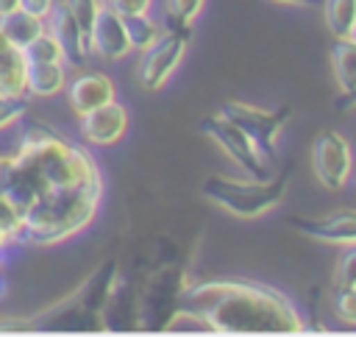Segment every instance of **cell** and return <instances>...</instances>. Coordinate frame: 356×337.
Listing matches in <instances>:
<instances>
[{
	"instance_id": "cell-1",
	"label": "cell",
	"mask_w": 356,
	"mask_h": 337,
	"mask_svg": "<svg viewBox=\"0 0 356 337\" xmlns=\"http://www.w3.org/2000/svg\"><path fill=\"white\" fill-rule=\"evenodd\" d=\"M103 192V170L89 148L44 123L22 125L3 195L22 214L28 245L78 237L100 214Z\"/></svg>"
},
{
	"instance_id": "cell-2",
	"label": "cell",
	"mask_w": 356,
	"mask_h": 337,
	"mask_svg": "<svg viewBox=\"0 0 356 337\" xmlns=\"http://www.w3.org/2000/svg\"><path fill=\"white\" fill-rule=\"evenodd\" d=\"M178 318L217 334H298L306 329L289 295L250 279L189 281Z\"/></svg>"
},
{
	"instance_id": "cell-3",
	"label": "cell",
	"mask_w": 356,
	"mask_h": 337,
	"mask_svg": "<svg viewBox=\"0 0 356 337\" xmlns=\"http://www.w3.org/2000/svg\"><path fill=\"white\" fill-rule=\"evenodd\" d=\"M289 173L281 170L270 178H231V175H209L200 184V195L214 203L217 209L239 217L253 220L273 212L286 195Z\"/></svg>"
},
{
	"instance_id": "cell-4",
	"label": "cell",
	"mask_w": 356,
	"mask_h": 337,
	"mask_svg": "<svg viewBox=\"0 0 356 337\" xmlns=\"http://www.w3.org/2000/svg\"><path fill=\"white\" fill-rule=\"evenodd\" d=\"M186 267L178 262L159 265L153 276L142 284V292L136 298V318L145 329H167L175 323L181 312V298L186 290Z\"/></svg>"
},
{
	"instance_id": "cell-5",
	"label": "cell",
	"mask_w": 356,
	"mask_h": 337,
	"mask_svg": "<svg viewBox=\"0 0 356 337\" xmlns=\"http://www.w3.org/2000/svg\"><path fill=\"white\" fill-rule=\"evenodd\" d=\"M189 42H192V28H170V31H161V36L153 45L139 50L136 81L142 84V89H147V92L164 89L167 81L181 67V61L189 50Z\"/></svg>"
},
{
	"instance_id": "cell-6",
	"label": "cell",
	"mask_w": 356,
	"mask_h": 337,
	"mask_svg": "<svg viewBox=\"0 0 356 337\" xmlns=\"http://www.w3.org/2000/svg\"><path fill=\"white\" fill-rule=\"evenodd\" d=\"M220 114H225L231 123H236L250 139L253 145L259 148V153L264 156V162L273 167L278 162V136L289 120V106H281V109H261V106H253V103H245V100H225Z\"/></svg>"
},
{
	"instance_id": "cell-7",
	"label": "cell",
	"mask_w": 356,
	"mask_h": 337,
	"mask_svg": "<svg viewBox=\"0 0 356 337\" xmlns=\"http://www.w3.org/2000/svg\"><path fill=\"white\" fill-rule=\"evenodd\" d=\"M200 134H206L239 170H245L248 178H270V164L264 162V156L259 153V148L253 145V139L236 125L231 123L225 114H206L200 120Z\"/></svg>"
},
{
	"instance_id": "cell-8",
	"label": "cell",
	"mask_w": 356,
	"mask_h": 337,
	"mask_svg": "<svg viewBox=\"0 0 356 337\" xmlns=\"http://www.w3.org/2000/svg\"><path fill=\"white\" fill-rule=\"evenodd\" d=\"M312 170L325 189L339 192L348 184L350 170H353V156H350L348 139L331 128L320 131L312 142Z\"/></svg>"
},
{
	"instance_id": "cell-9",
	"label": "cell",
	"mask_w": 356,
	"mask_h": 337,
	"mask_svg": "<svg viewBox=\"0 0 356 337\" xmlns=\"http://www.w3.org/2000/svg\"><path fill=\"white\" fill-rule=\"evenodd\" d=\"M128 125H131V114L122 103H117V97L92 109V111H86V114H81V136L92 148L117 145L125 136Z\"/></svg>"
},
{
	"instance_id": "cell-10",
	"label": "cell",
	"mask_w": 356,
	"mask_h": 337,
	"mask_svg": "<svg viewBox=\"0 0 356 337\" xmlns=\"http://www.w3.org/2000/svg\"><path fill=\"white\" fill-rule=\"evenodd\" d=\"M289 228L328 245L356 242V209H337L320 217H289Z\"/></svg>"
},
{
	"instance_id": "cell-11",
	"label": "cell",
	"mask_w": 356,
	"mask_h": 337,
	"mask_svg": "<svg viewBox=\"0 0 356 337\" xmlns=\"http://www.w3.org/2000/svg\"><path fill=\"white\" fill-rule=\"evenodd\" d=\"M47 31L58 39V45L64 50V64L70 70H83L92 56V39L81 31V25L75 22V17L70 14V8L64 3H56V8L50 11Z\"/></svg>"
},
{
	"instance_id": "cell-12",
	"label": "cell",
	"mask_w": 356,
	"mask_h": 337,
	"mask_svg": "<svg viewBox=\"0 0 356 337\" xmlns=\"http://www.w3.org/2000/svg\"><path fill=\"white\" fill-rule=\"evenodd\" d=\"M92 53L103 61H122L134 53L131 42H128V31H125V19L111 11L108 6L100 8L95 25H92Z\"/></svg>"
},
{
	"instance_id": "cell-13",
	"label": "cell",
	"mask_w": 356,
	"mask_h": 337,
	"mask_svg": "<svg viewBox=\"0 0 356 337\" xmlns=\"http://www.w3.org/2000/svg\"><path fill=\"white\" fill-rule=\"evenodd\" d=\"M117 97V86L114 81L106 75V72H97V70H78L70 81H67V100H70V109L81 117L108 100Z\"/></svg>"
},
{
	"instance_id": "cell-14",
	"label": "cell",
	"mask_w": 356,
	"mask_h": 337,
	"mask_svg": "<svg viewBox=\"0 0 356 337\" xmlns=\"http://www.w3.org/2000/svg\"><path fill=\"white\" fill-rule=\"evenodd\" d=\"M67 64L64 61H33L25 72V95L53 97L67 89Z\"/></svg>"
},
{
	"instance_id": "cell-15",
	"label": "cell",
	"mask_w": 356,
	"mask_h": 337,
	"mask_svg": "<svg viewBox=\"0 0 356 337\" xmlns=\"http://www.w3.org/2000/svg\"><path fill=\"white\" fill-rule=\"evenodd\" d=\"M114 287H117V262H106V265L97 267V273L89 279V284L83 290V298H81L83 309L97 315V318H103V312H106V306L111 301Z\"/></svg>"
},
{
	"instance_id": "cell-16",
	"label": "cell",
	"mask_w": 356,
	"mask_h": 337,
	"mask_svg": "<svg viewBox=\"0 0 356 337\" xmlns=\"http://www.w3.org/2000/svg\"><path fill=\"white\" fill-rule=\"evenodd\" d=\"M328 56H331V70L339 84V92H350L356 86V39L353 36L331 39Z\"/></svg>"
},
{
	"instance_id": "cell-17",
	"label": "cell",
	"mask_w": 356,
	"mask_h": 337,
	"mask_svg": "<svg viewBox=\"0 0 356 337\" xmlns=\"http://www.w3.org/2000/svg\"><path fill=\"white\" fill-rule=\"evenodd\" d=\"M25 72H28V58L22 47L8 45L0 50V92L3 95H25Z\"/></svg>"
},
{
	"instance_id": "cell-18",
	"label": "cell",
	"mask_w": 356,
	"mask_h": 337,
	"mask_svg": "<svg viewBox=\"0 0 356 337\" xmlns=\"http://www.w3.org/2000/svg\"><path fill=\"white\" fill-rule=\"evenodd\" d=\"M0 22H3L11 45H17V47H28L39 33L47 31V19H42V17H36V14L25 11V8H17L11 14H3Z\"/></svg>"
},
{
	"instance_id": "cell-19",
	"label": "cell",
	"mask_w": 356,
	"mask_h": 337,
	"mask_svg": "<svg viewBox=\"0 0 356 337\" xmlns=\"http://www.w3.org/2000/svg\"><path fill=\"white\" fill-rule=\"evenodd\" d=\"M323 19L334 39L350 36L356 25V0H323Z\"/></svg>"
},
{
	"instance_id": "cell-20",
	"label": "cell",
	"mask_w": 356,
	"mask_h": 337,
	"mask_svg": "<svg viewBox=\"0 0 356 337\" xmlns=\"http://www.w3.org/2000/svg\"><path fill=\"white\" fill-rule=\"evenodd\" d=\"M125 19V31H128V42L131 47L139 53L145 50L147 45H153L159 36H161V25L147 14H131V17H122Z\"/></svg>"
},
{
	"instance_id": "cell-21",
	"label": "cell",
	"mask_w": 356,
	"mask_h": 337,
	"mask_svg": "<svg viewBox=\"0 0 356 337\" xmlns=\"http://www.w3.org/2000/svg\"><path fill=\"white\" fill-rule=\"evenodd\" d=\"M22 53H25L28 64H33V61H64V50H61L58 39L50 31L39 33L28 47H22Z\"/></svg>"
},
{
	"instance_id": "cell-22",
	"label": "cell",
	"mask_w": 356,
	"mask_h": 337,
	"mask_svg": "<svg viewBox=\"0 0 356 337\" xmlns=\"http://www.w3.org/2000/svg\"><path fill=\"white\" fill-rule=\"evenodd\" d=\"M206 0H164V14L170 28H192L195 17L203 11Z\"/></svg>"
},
{
	"instance_id": "cell-23",
	"label": "cell",
	"mask_w": 356,
	"mask_h": 337,
	"mask_svg": "<svg viewBox=\"0 0 356 337\" xmlns=\"http://www.w3.org/2000/svg\"><path fill=\"white\" fill-rule=\"evenodd\" d=\"M331 306L342 323L356 326V284H334Z\"/></svg>"
},
{
	"instance_id": "cell-24",
	"label": "cell",
	"mask_w": 356,
	"mask_h": 337,
	"mask_svg": "<svg viewBox=\"0 0 356 337\" xmlns=\"http://www.w3.org/2000/svg\"><path fill=\"white\" fill-rule=\"evenodd\" d=\"M64 6L70 8V14L81 25V31L89 36L92 33V25H95V19L100 14V8L106 6V0H64Z\"/></svg>"
},
{
	"instance_id": "cell-25",
	"label": "cell",
	"mask_w": 356,
	"mask_h": 337,
	"mask_svg": "<svg viewBox=\"0 0 356 337\" xmlns=\"http://www.w3.org/2000/svg\"><path fill=\"white\" fill-rule=\"evenodd\" d=\"M28 114V95H3L0 92V131L17 125Z\"/></svg>"
},
{
	"instance_id": "cell-26",
	"label": "cell",
	"mask_w": 356,
	"mask_h": 337,
	"mask_svg": "<svg viewBox=\"0 0 356 337\" xmlns=\"http://www.w3.org/2000/svg\"><path fill=\"white\" fill-rule=\"evenodd\" d=\"M334 284H356V242L345 245L334 267Z\"/></svg>"
},
{
	"instance_id": "cell-27",
	"label": "cell",
	"mask_w": 356,
	"mask_h": 337,
	"mask_svg": "<svg viewBox=\"0 0 356 337\" xmlns=\"http://www.w3.org/2000/svg\"><path fill=\"white\" fill-rule=\"evenodd\" d=\"M106 6L120 17H131V14H147L153 0H106Z\"/></svg>"
},
{
	"instance_id": "cell-28",
	"label": "cell",
	"mask_w": 356,
	"mask_h": 337,
	"mask_svg": "<svg viewBox=\"0 0 356 337\" xmlns=\"http://www.w3.org/2000/svg\"><path fill=\"white\" fill-rule=\"evenodd\" d=\"M19 8H25V11H31V14L42 17V19H47L50 11L56 8V0H22Z\"/></svg>"
},
{
	"instance_id": "cell-29",
	"label": "cell",
	"mask_w": 356,
	"mask_h": 337,
	"mask_svg": "<svg viewBox=\"0 0 356 337\" xmlns=\"http://www.w3.org/2000/svg\"><path fill=\"white\" fill-rule=\"evenodd\" d=\"M337 109H339V111H345V109H356V86H353L350 92H339V97H337Z\"/></svg>"
},
{
	"instance_id": "cell-30",
	"label": "cell",
	"mask_w": 356,
	"mask_h": 337,
	"mask_svg": "<svg viewBox=\"0 0 356 337\" xmlns=\"http://www.w3.org/2000/svg\"><path fill=\"white\" fill-rule=\"evenodd\" d=\"M8 173H11V156H0V192L8 181Z\"/></svg>"
},
{
	"instance_id": "cell-31",
	"label": "cell",
	"mask_w": 356,
	"mask_h": 337,
	"mask_svg": "<svg viewBox=\"0 0 356 337\" xmlns=\"http://www.w3.org/2000/svg\"><path fill=\"white\" fill-rule=\"evenodd\" d=\"M284 6H300V8H312V6H323V0H275Z\"/></svg>"
},
{
	"instance_id": "cell-32",
	"label": "cell",
	"mask_w": 356,
	"mask_h": 337,
	"mask_svg": "<svg viewBox=\"0 0 356 337\" xmlns=\"http://www.w3.org/2000/svg\"><path fill=\"white\" fill-rule=\"evenodd\" d=\"M19 3H22V0H0V17H3V14L17 11V8H19Z\"/></svg>"
},
{
	"instance_id": "cell-33",
	"label": "cell",
	"mask_w": 356,
	"mask_h": 337,
	"mask_svg": "<svg viewBox=\"0 0 356 337\" xmlns=\"http://www.w3.org/2000/svg\"><path fill=\"white\" fill-rule=\"evenodd\" d=\"M11 45V39H8V33H6V28H3V22H0V50H6Z\"/></svg>"
},
{
	"instance_id": "cell-34",
	"label": "cell",
	"mask_w": 356,
	"mask_h": 337,
	"mask_svg": "<svg viewBox=\"0 0 356 337\" xmlns=\"http://www.w3.org/2000/svg\"><path fill=\"white\" fill-rule=\"evenodd\" d=\"M350 36H353V39H356V25H353V33H350Z\"/></svg>"
},
{
	"instance_id": "cell-35",
	"label": "cell",
	"mask_w": 356,
	"mask_h": 337,
	"mask_svg": "<svg viewBox=\"0 0 356 337\" xmlns=\"http://www.w3.org/2000/svg\"><path fill=\"white\" fill-rule=\"evenodd\" d=\"M0 256H3V253H0ZM0 267H3V265H0Z\"/></svg>"
}]
</instances>
